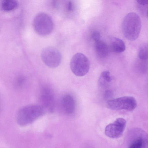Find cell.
Segmentation results:
<instances>
[{"label": "cell", "instance_id": "4fadbf2b", "mask_svg": "<svg viewBox=\"0 0 148 148\" xmlns=\"http://www.w3.org/2000/svg\"><path fill=\"white\" fill-rule=\"evenodd\" d=\"M18 5L17 2L14 0H5L2 1L1 7L3 10L10 11L15 8Z\"/></svg>", "mask_w": 148, "mask_h": 148}, {"label": "cell", "instance_id": "5b68a950", "mask_svg": "<svg viewBox=\"0 0 148 148\" xmlns=\"http://www.w3.org/2000/svg\"><path fill=\"white\" fill-rule=\"evenodd\" d=\"M71 69L75 75L81 77L86 75L90 69V62L84 54L77 53L72 58L70 63Z\"/></svg>", "mask_w": 148, "mask_h": 148}, {"label": "cell", "instance_id": "8fae6325", "mask_svg": "<svg viewBox=\"0 0 148 148\" xmlns=\"http://www.w3.org/2000/svg\"><path fill=\"white\" fill-rule=\"evenodd\" d=\"M109 47L110 50L117 53H122L125 49L124 42L120 39L115 37H112L110 39Z\"/></svg>", "mask_w": 148, "mask_h": 148}, {"label": "cell", "instance_id": "3957f363", "mask_svg": "<svg viewBox=\"0 0 148 148\" xmlns=\"http://www.w3.org/2000/svg\"><path fill=\"white\" fill-rule=\"evenodd\" d=\"M32 26L35 32L41 36L50 34L54 28V24L51 18L48 14L43 12L37 14L34 18Z\"/></svg>", "mask_w": 148, "mask_h": 148}, {"label": "cell", "instance_id": "6da1fadb", "mask_svg": "<svg viewBox=\"0 0 148 148\" xmlns=\"http://www.w3.org/2000/svg\"><path fill=\"white\" fill-rule=\"evenodd\" d=\"M141 27V21L136 13L130 12L124 17L122 23L123 33L127 39L134 41L140 34Z\"/></svg>", "mask_w": 148, "mask_h": 148}, {"label": "cell", "instance_id": "5bb4252c", "mask_svg": "<svg viewBox=\"0 0 148 148\" xmlns=\"http://www.w3.org/2000/svg\"><path fill=\"white\" fill-rule=\"evenodd\" d=\"M148 43H145L140 46L138 51V56L142 60H146L148 59Z\"/></svg>", "mask_w": 148, "mask_h": 148}, {"label": "cell", "instance_id": "9a60e30c", "mask_svg": "<svg viewBox=\"0 0 148 148\" xmlns=\"http://www.w3.org/2000/svg\"><path fill=\"white\" fill-rule=\"evenodd\" d=\"M112 80V79L110 77V72L108 71H105L101 73L99 82L102 85L106 83H109Z\"/></svg>", "mask_w": 148, "mask_h": 148}, {"label": "cell", "instance_id": "30bf717a", "mask_svg": "<svg viewBox=\"0 0 148 148\" xmlns=\"http://www.w3.org/2000/svg\"><path fill=\"white\" fill-rule=\"evenodd\" d=\"M61 104L63 111L66 114L71 115L75 112L76 107L75 101L71 95H64L61 99Z\"/></svg>", "mask_w": 148, "mask_h": 148}, {"label": "cell", "instance_id": "9c48e42d", "mask_svg": "<svg viewBox=\"0 0 148 148\" xmlns=\"http://www.w3.org/2000/svg\"><path fill=\"white\" fill-rule=\"evenodd\" d=\"M40 105L45 111L50 112L54 110L55 106V98L52 90L47 86L43 87L41 89L39 95Z\"/></svg>", "mask_w": 148, "mask_h": 148}, {"label": "cell", "instance_id": "ac0fdd59", "mask_svg": "<svg viewBox=\"0 0 148 148\" xmlns=\"http://www.w3.org/2000/svg\"><path fill=\"white\" fill-rule=\"evenodd\" d=\"M67 10L69 12L73 10V4L71 1H69L67 4Z\"/></svg>", "mask_w": 148, "mask_h": 148}, {"label": "cell", "instance_id": "7c38bea8", "mask_svg": "<svg viewBox=\"0 0 148 148\" xmlns=\"http://www.w3.org/2000/svg\"><path fill=\"white\" fill-rule=\"evenodd\" d=\"M95 48L96 54L101 58L108 56L110 50L109 46L101 40L95 42Z\"/></svg>", "mask_w": 148, "mask_h": 148}, {"label": "cell", "instance_id": "2e32d148", "mask_svg": "<svg viewBox=\"0 0 148 148\" xmlns=\"http://www.w3.org/2000/svg\"><path fill=\"white\" fill-rule=\"evenodd\" d=\"M101 37L100 32L97 30L93 31L91 35L92 39L95 42L101 40Z\"/></svg>", "mask_w": 148, "mask_h": 148}, {"label": "cell", "instance_id": "7a4b0ae2", "mask_svg": "<svg viewBox=\"0 0 148 148\" xmlns=\"http://www.w3.org/2000/svg\"><path fill=\"white\" fill-rule=\"evenodd\" d=\"M45 112V110L40 105L31 104L25 106L17 111L16 121L20 126H25L42 116Z\"/></svg>", "mask_w": 148, "mask_h": 148}, {"label": "cell", "instance_id": "e0dca14e", "mask_svg": "<svg viewBox=\"0 0 148 148\" xmlns=\"http://www.w3.org/2000/svg\"><path fill=\"white\" fill-rule=\"evenodd\" d=\"M137 3L141 6H145L148 4V0H137L136 1Z\"/></svg>", "mask_w": 148, "mask_h": 148}, {"label": "cell", "instance_id": "277c9868", "mask_svg": "<svg viewBox=\"0 0 148 148\" xmlns=\"http://www.w3.org/2000/svg\"><path fill=\"white\" fill-rule=\"evenodd\" d=\"M126 142L127 148H148L147 134L141 129L133 128L128 132Z\"/></svg>", "mask_w": 148, "mask_h": 148}, {"label": "cell", "instance_id": "52a82bcc", "mask_svg": "<svg viewBox=\"0 0 148 148\" xmlns=\"http://www.w3.org/2000/svg\"><path fill=\"white\" fill-rule=\"evenodd\" d=\"M41 58L44 64L51 68L58 67L62 60V55L60 51L51 46L45 47L42 50Z\"/></svg>", "mask_w": 148, "mask_h": 148}, {"label": "cell", "instance_id": "8992f818", "mask_svg": "<svg viewBox=\"0 0 148 148\" xmlns=\"http://www.w3.org/2000/svg\"><path fill=\"white\" fill-rule=\"evenodd\" d=\"M107 107L113 110H125L131 111L136 107L137 102L134 97L125 96L108 100L106 102Z\"/></svg>", "mask_w": 148, "mask_h": 148}, {"label": "cell", "instance_id": "ba28073f", "mask_svg": "<svg viewBox=\"0 0 148 148\" xmlns=\"http://www.w3.org/2000/svg\"><path fill=\"white\" fill-rule=\"evenodd\" d=\"M126 122L122 118L117 119L113 123L108 125L105 127V133L108 137L117 138L122 135L125 127Z\"/></svg>", "mask_w": 148, "mask_h": 148}]
</instances>
